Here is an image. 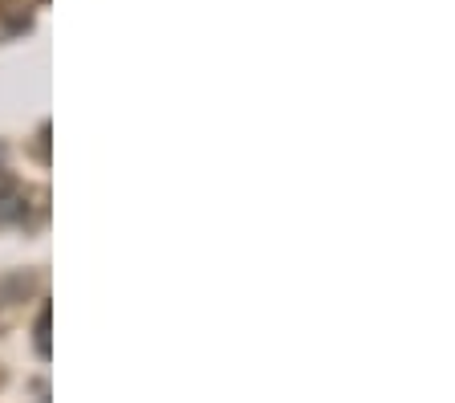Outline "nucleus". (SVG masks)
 Instances as JSON below:
<instances>
[{
	"label": "nucleus",
	"mask_w": 455,
	"mask_h": 403,
	"mask_svg": "<svg viewBox=\"0 0 455 403\" xmlns=\"http://www.w3.org/2000/svg\"><path fill=\"white\" fill-rule=\"evenodd\" d=\"M37 351H41V359H49V310L37 318Z\"/></svg>",
	"instance_id": "nucleus-1"
}]
</instances>
